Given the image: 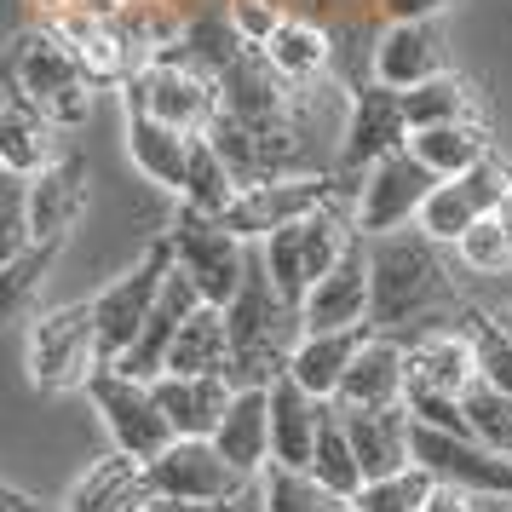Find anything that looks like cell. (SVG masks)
<instances>
[{"label":"cell","instance_id":"obj_38","mask_svg":"<svg viewBox=\"0 0 512 512\" xmlns=\"http://www.w3.org/2000/svg\"><path fill=\"white\" fill-rule=\"evenodd\" d=\"M35 248V225H29V179L0 167V271L12 259H24Z\"/></svg>","mask_w":512,"mask_h":512},{"label":"cell","instance_id":"obj_28","mask_svg":"<svg viewBox=\"0 0 512 512\" xmlns=\"http://www.w3.org/2000/svg\"><path fill=\"white\" fill-rule=\"evenodd\" d=\"M196 139H202V133H179V127H167V121H156V116L127 110V156H133V167H139L150 185L173 190V196H185Z\"/></svg>","mask_w":512,"mask_h":512},{"label":"cell","instance_id":"obj_25","mask_svg":"<svg viewBox=\"0 0 512 512\" xmlns=\"http://www.w3.org/2000/svg\"><path fill=\"white\" fill-rule=\"evenodd\" d=\"M150 386L162 397V415L173 420V438H213L236 397L231 374H156Z\"/></svg>","mask_w":512,"mask_h":512},{"label":"cell","instance_id":"obj_29","mask_svg":"<svg viewBox=\"0 0 512 512\" xmlns=\"http://www.w3.org/2000/svg\"><path fill=\"white\" fill-rule=\"evenodd\" d=\"M374 328H334V334H300V346H294V357H288V374L300 380L311 397H340V386H346V369L351 357L363 351V340H369Z\"/></svg>","mask_w":512,"mask_h":512},{"label":"cell","instance_id":"obj_21","mask_svg":"<svg viewBox=\"0 0 512 512\" xmlns=\"http://www.w3.org/2000/svg\"><path fill=\"white\" fill-rule=\"evenodd\" d=\"M328 409L334 403L328 397H311L294 374L271 380V466H305L311 472V455H317Z\"/></svg>","mask_w":512,"mask_h":512},{"label":"cell","instance_id":"obj_43","mask_svg":"<svg viewBox=\"0 0 512 512\" xmlns=\"http://www.w3.org/2000/svg\"><path fill=\"white\" fill-rule=\"evenodd\" d=\"M455 0H374L380 24H438V12H449Z\"/></svg>","mask_w":512,"mask_h":512},{"label":"cell","instance_id":"obj_23","mask_svg":"<svg viewBox=\"0 0 512 512\" xmlns=\"http://www.w3.org/2000/svg\"><path fill=\"white\" fill-rule=\"evenodd\" d=\"M64 150H70V144H64V127H58L35 98L12 93L0 104V167L35 179V173H47Z\"/></svg>","mask_w":512,"mask_h":512},{"label":"cell","instance_id":"obj_24","mask_svg":"<svg viewBox=\"0 0 512 512\" xmlns=\"http://www.w3.org/2000/svg\"><path fill=\"white\" fill-rule=\"evenodd\" d=\"M403 380H409V340L403 334H369L363 351L351 357L346 386H340V409H386L403 403Z\"/></svg>","mask_w":512,"mask_h":512},{"label":"cell","instance_id":"obj_10","mask_svg":"<svg viewBox=\"0 0 512 512\" xmlns=\"http://www.w3.org/2000/svg\"><path fill=\"white\" fill-rule=\"evenodd\" d=\"M438 185H443V179L420 162L409 144L392 150L386 162H374L369 173L357 179V196H351L357 231H363V236H392V231L420 225V208L432 202V190H438Z\"/></svg>","mask_w":512,"mask_h":512},{"label":"cell","instance_id":"obj_5","mask_svg":"<svg viewBox=\"0 0 512 512\" xmlns=\"http://www.w3.org/2000/svg\"><path fill=\"white\" fill-rule=\"evenodd\" d=\"M12 75H18V93L35 98L64 133L81 127L93 116V75L87 64L70 52V41L58 35L52 24H29L18 41H12Z\"/></svg>","mask_w":512,"mask_h":512},{"label":"cell","instance_id":"obj_17","mask_svg":"<svg viewBox=\"0 0 512 512\" xmlns=\"http://www.w3.org/2000/svg\"><path fill=\"white\" fill-rule=\"evenodd\" d=\"M162 501L150 484V461L110 449L104 461H93L64 495V512H150Z\"/></svg>","mask_w":512,"mask_h":512},{"label":"cell","instance_id":"obj_18","mask_svg":"<svg viewBox=\"0 0 512 512\" xmlns=\"http://www.w3.org/2000/svg\"><path fill=\"white\" fill-rule=\"evenodd\" d=\"M443 35L438 24H380L369 41V81H386L397 93H409L420 81L443 75Z\"/></svg>","mask_w":512,"mask_h":512},{"label":"cell","instance_id":"obj_41","mask_svg":"<svg viewBox=\"0 0 512 512\" xmlns=\"http://www.w3.org/2000/svg\"><path fill=\"white\" fill-rule=\"evenodd\" d=\"M426 489H432V472L426 466H403L392 478H369L351 507L357 512H420L426 507Z\"/></svg>","mask_w":512,"mask_h":512},{"label":"cell","instance_id":"obj_34","mask_svg":"<svg viewBox=\"0 0 512 512\" xmlns=\"http://www.w3.org/2000/svg\"><path fill=\"white\" fill-rule=\"evenodd\" d=\"M58 248H64V242H35L24 259H12V265L0 271V328L35 317V294H41V282H47Z\"/></svg>","mask_w":512,"mask_h":512},{"label":"cell","instance_id":"obj_26","mask_svg":"<svg viewBox=\"0 0 512 512\" xmlns=\"http://www.w3.org/2000/svg\"><path fill=\"white\" fill-rule=\"evenodd\" d=\"M213 443L242 478H265V466H271V386H236Z\"/></svg>","mask_w":512,"mask_h":512},{"label":"cell","instance_id":"obj_2","mask_svg":"<svg viewBox=\"0 0 512 512\" xmlns=\"http://www.w3.org/2000/svg\"><path fill=\"white\" fill-rule=\"evenodd\" d=\"M225 323H231V380L236 386H271L288 374V357L300 346V305H288L277 294V282L265 271V254L254 242L248 259V277L236 288V300L225 305Z\"/></svg>","mask_w":512,"mask_h":512},{"label":"cell","instance_id":"obj_4","mask_svg":"<svg viewBox=\"0 0 512 512\" xmlns=\"http://www.w3.org/2000/svg\"><path fill=\"white\" fill-rule=\"evenodd\" d=\"M24 369L35 392H87V380L104 369L93 300L35 311L24 323Z\"/></svg>","mask_w":512,"mask_h":512},{"label":"cell","instance_id":"obj_7","mask_svg":"<svg viewBox=\"0 0 512 512\" xmlns=\"http://www.w3.org/2000/svg\"><path fill=\"white\" fill-rule=\"evenodd\" d=\"M167 242H173V265L185 271L208 305H231L242 277H248V259H254V242H242L236 231H225L219 213H196L179 202V219L167 225Z\"/></svg>","mask_w":512,"mask_h":512},{"label":"cell","instance_id":"obj_20","mask_svg":"<svg viewBox=\"0 0 512 512\" xmlns=\"http://www.w3.org/2000/svg\"><path fill=\"white\" fill-rule=\"evenodd\" d=\"M340 420H346L351 449L363 461V478H392L403 466H415V415L403 403H386V409H340Z\"/></svg>","mask_w":512,"mask_h":512},{"label":"cell","instance_id":"obj_50","mask_svg":"<svg viewBox=\"0 0 512 512\" xmlns=\"http://www.w3.org/2000/svg\"><path fill=\"white\" fill-rule=\"evenodd\" d=\"M495 323H501V328L512 334V305H507V311H495Z\"/></svg>","mask_w":512,"mask_h":512},{"label":"cell","instance_id":"obj_11","mask_svg":"<svg viewBox=\"0 0 512 512\" xmlns=\"http://www.w3.org/2000/svg\"><path fill=\"white\" fill-rule=\"evenodd\" d=\"M87 397H93L98 420H104V432L116 443L121 455H139V461H156L167 443H173V420L162 415V397L150 380L139 374H121V369H104L87 380Z\"/></svg>","mask_w":512,"mask_h":512},{"label":"cell","instance_id":"obj_6","mask_svg":"<svg viewBox=\"0 0 512 512\" xmlns=\"http://www.w3.org/2000/svg\"><path fill=\"white\" fill-rule=\"evenodd\" d=\"M121 104L179 127V133H213V121H219V75L167 47L162 58L139 64L121 81Z\"/></svg>","mask_w":512,"mask_h":512},{"label":"cell","instance_id":"obj_37","mask_svg":"<svg viewBox=\"0 0 512 512\" xmlns=\"http://www.w3.org/2000/svg\"><path fill=\"white\" fill-rule=\"evenodd\" d=\"M466 409V432L478 443H489V449H501V455H512V392H501V386H489V380H472L461 397Z\"/></svg>","mask_w":512,"mask_h":512},{"label":"cell","instance_id":"obj_13","mask_svg":"<svg viewBox=\"0 0 512 512\" xmlns=\"http://www.w3.org/2000/svg\"><path fill=\"white\" fill-rule=\"evenodd\" d=\"M415 466H426L443 484H461L489 501H512V455L478 443L472 432H443L415 420Z\"/></svg>","mask_w":512,"mask_h":512},{"label":"cell","instance_id":"obj_46","mask_svg":"<svg viewBox=\"0 0 512 512\" xmlns=\"http://www.w3.org/2000/svg\"><path fill=\"white\" fill-rule=\"evenodd\" d=\"M75 6H87V0H29V12H35V24H52V18H64Z\"/></svg>","mask_w":512,"mask_h":512},{"label":"cell","instance_id":"obj_48","mask_svg":"<svg viewBox=\"0 0 512 512\" xmlns=\"http://www.w3.org/2000/svg\"><path fill=\"white\" fill-rule=\"evenodd\" d=\"M104 6H116V12H133V6H150V0H104Z\"/></svg>","mask_w":512,"mask_h":512},{"label":"cell","instance_id":"obj_36","mask_svg":"<svg viewBox=\"0 0 512 512\" xmlns=\"http://www.w3.org/2000/svg\"><path fill=\"white\" fill-rule=\"evenodd\" d=\"M265 512H346L351 501H340L334 489H323L305 466H265Z\"/></svg>","mask_w":512,"mask_h":512},{"label":"cell","instance_id":"obj_16","mask_svg":"<svg viewBox=\"0 0 512 512\" xmlns=\"http://www.w3.org/2000/svg\"><path fill=\"white\" fill-rule=\"evenodd\" d=\"M374 282H369V236H357L328 277L311 282L300 305L305 334H334V328H369Z\"/></svg>","mask_w":512,"mask_h":512},{"label":"cell","instance_id":"obj_47","mask_svg":"<svg viewBox=\"0 0 512 512\" xmlns=\"http://www.w3.org/2000/svg\"><path fill=\"white\" fill-rule=\"evenodd\" d=\"M18 93V75H12V47H0V104Z\"/></svg>","mask_w":512,"mask_h":512},{"label":"cell","instance_id":"obj_45","mask_svg":"<svg viewBox=\"0 0 512 512\" xmlns=\"http://www.w3.org/2000/svg\"><path fill=\"white\" fill-rule=\"evenodd\" d=\"M0 512H64V507H41L35 495H24V489L0 484Z\"/></svg>","mask_w":512,"mask_h":512},{"label":"cell","instance_id":"obj_19","mask_svg":"<svg viewBox=\"0 0 512 512\" xmlns=\"http://www.w3.org/2000/svg\"><path fill=\"white\" fill-rule=\"evenodd\" d=\"M202 288L173 265L162 282V300H156V311H150V323H144V334L133 340V351L121 357V363H110V369L121 374H139V380H156V374H167V351H173V340H179V328L202 311Z\"/></svg>","mask_w":512,"mask_h":512},{"label":"cell","instance_id":"obj_30","mask_svg":"<svg viewBox=\"0 0 512 512\" xmlns=\"http://www.w3.org/2000/svg\"><path fill=\"white\" fill-rule=\"evenodd\" d=\"M167 374H231V323L225 305H202L167 351Z\"/></svg>","mask_w":512,"mask_h":512},{"label":"cell","instance_id":"obj_42","mask_svg":"<svg viewBox=\"0 0 512 512\" xmlns=\"http://www.w3.org/2000/svg\"><path fill=\"white\" fill-rule=\"evenodd\" d=\"M225 12H231V29L242 35V47H265L271 29L288 18L282 0H225Z\"/></svg>","mask_w":512,"mask_h":512},{"label":"cell","instance_id":"obj_51","mask_svg":"<svg viewBox=\"0 0 512 512\" xmlns=\"http://www.w3.org/2000/svg\"><path fill=\"white\" fill-rule=\"evenodd\" d=\"M346 512H357V507H346Z\"/></svg>","mask_w":512,"mask_h":512},{"label":"cell","instance_id":"obj_8","mask_svg":"<svg viewBox=\"0 0 512 512\" xmlns=\"http://www.w3.org/2000/svg\"><path fill=\"white\" fill-rule=\"evenodd\" d=\"M334 196H357V179L346 173H300V179H271V185H242L231 196V208L219 213L225 231L242 242H265L282 225H300L305 213H317Z\"/></svg>","mask_w":512,"mask_h":512},{"label":"cell","instance_id":"obj_27","mask_svg":"<svg viewBox=\"0 0 512 512\" xmlns=\"http://www.w3.org/2000/svg\"><path fill=\"white\" fill-rule=\"evenodd\" d=\"M259 52H265V64H271L282 81H300V87L328 81V75L340 70V47H334V35H328L317 18H305V12H288Z\"/></svg>","mask_w":512,"mask_h":512},{"label":"cell","instance_id":"obj_22","mask_svg":"<svg viewBox=\"0 0 512 512\" xmlns=\"http://www.w3.org/2000/svg\"><path fill=\"white\" fill-rule=\"evenodd\" d=\"M81 208H87V156L70 144L47 173L29 179V225H35V242H70Z\"/></svg>","mask_w":512,"mask_h":512},{"label":"cell","instance_id":"obj_35","mask_svg":"<svg viewBox=\"0 0 512 512\" xmlns=\"http://www.w3.org/2000/svg\"><path fill=\"white\" fill-rule=\"evenodd\" d=\"M236 173H231V162L219 156V144L202 133L196 139V150H190V179H185V208H196V213H225L231 208V196H236Z\"/></svg>","mask_w":512,"mask_h":512},{"label":"cell","instance_id":"obj_40","mask_svg":"<svg viewBox=\"0 0 512 512\" xmlns=\"http://www.w3.org/2000/svg\"><path fill=\"white\" fill-rule=\"evenodd\" d=\"M461 328L472 334V357H478V380H489V386H501V392H512V334L495 317H484V311H466Z\"/></svg>","mask_w":512,"mask_h":512},{"label":"cell","instance_id":"obj_44","mask_svg":"<svg viewBox=\"0 0 512 512\" xmlns=\"http://www.w3.org/2000/svg\"><path fill=\"white\" fill-rule=\"evenodd\" d=\"M420 512H478V495L461 484H443V478H432V489H426V507Z\"/></svg>","mask_w":512,"mask_h":512},{"label":"cell","instance_id":"obj_15","mask_svg":"<svg viewBox=\"0 0 512 512\" xmlns=\"http://www.w3.org/2000/svg\"><path fill=\"white\" fill-rule=\"evenodd\" d=\"M150 484L162 501H225L236 495L242 484H254V478H242L225 455H219V443L213 438H173L150 461Z\"/></svg>","mask_w":512,"mask_h":512},{"label":"cell","instance_id":"obj_39","mask_svg":"<svg viewBox=\"0 0 512 512\" xmlns=\"http://www.w3.org/2000/svg\"><path fill=\"white\" fill-rule=\"evenodd\" d=\"M455 259H461L472 277H507L512 271V236H507V225H501V213L478 219V225L455 242Z\"/></svg>","mask_w":512,"mask_h":512},{"label":"cell","instance_id":"obj_49","mask_svg":"<svg viewBox=\"0 0 512 512\" xmlns=\"http://www.w3.org/2000/svg\"><path fill=\"white\" fill-rule=\"evenodd\" d=\"M501 225H507V236H512V196L501 202Z\"/></svg>","mask_w":512,"mask_h":512},{"label":"cell","instance_id":"obj_33","mask_svg":"<svg viewBox=\"0 0 512 512\" xmlns=\"http://www.w3.org/2000/svg\"><path fill=\"white\" fill-rule=\"evenodd\" d=\"M311 478L323 489H334L340 501H357L363 484H369L357 449H351V432H346V420H340V409H328V420H323V438H317V455H311Z\"/></svg>","mask_w":512,"mask_h":512},{"label":"cell","instance_id":"obj_14","mask_svg":"<svg viewBox=\"0 0 512 512\" xmlns=\"http://www.w3.org/2000/svg\"><path fill=\"white\" fill-rule=\"evenodd\" d=\"M507 196H512V167L501 162V156H489V162H478L472 173H455V179H443V185L432 190V202L420 208V231L432 236V242H443V248H455L478 219L501 213Z\"/></svg>","mask_w":512,"mask_h":512},{"label":"cell","instance_id":"obj_12","mask_svg":"<svg viewBox=\"0 0 512 512\" xmlns=\"http://www.w3.org/2000/svg\"><path fill=\"white\" fill-rule=\"evenodd\" d=\"M409 144V116L403 93L386 81H357L346 87V127H340V173L363 179L374 162H386L392 150Z\"/></svg>","mask_w":512,"mask_h":512},{"label":"cell","instance_id":"obj_32","mask_svg":"<svg viewBox=\"0 0 512 512\" xmlns=\"http://www.w3.org/2000/svg\"><path fill=\"white\" fill-rule=\"evenodd\" d=\"M403 116H409V133H420V127H449V121H484L472 87H466L455 70H443V75H432V81L409 87V93H403Z\"/></svg>","mask_w":512,"mask_h":512},{"label":"cell","instance_id":"obj_3","mask_svg":"<svg viewBox=\"0 0 512 512\" xmlns=\"http://www.w3.org/2000/svg\"><path fill=\"white\" fill-rule=\"evenodd\" d=\"M478 380V357H472V334L455 328H420L409 334V380H403V409L420 426H443V432H466L461 397Z\"/></svg>","mask_w":512,"mask_h":512},{"label":"cell","instance_id":"obj_9","mask_svg":"<svg viewBox=\"0 0 512 512\" xmlns=\"http://www.w3.org/2000/svg\"><path fill=\"white\" fill-rule=\"evenodd\" d=\"M167 271H173V242H167V231H162L150 248H144V259L133 265V271H121L116 282H104V288L93 294L104 363H121V357L133 351V340L144 334L150 311H156V300H162Z\"/></svg>","mask_w":512,"mask_h":512},{"label":"cell","instance_id":"obj_1","mask_svg":"<svg viewBox=\"0 0 512 512\" xmlns=\"http://www.w3.org/2000/svg\"><path fill=\"white\" fill-rule=\"evenodd\" d=\"M369 282H374V305H369L374 334H403V328L438 323V311L455 305L443 242H432L420 225L369 236Z\"/></svg>","mask_w":512,"mask_h":512},{"label":"cell","instance_id":"obj_31","mask_svg":"<svg viewBox=\"0 0 512 512\" xmlns=\"http://www.w3.org/2000/svg\"><path fill=\"white\" fill-rule=\"evenodd\" d=\"M409 150L432 167L438 179H455V173H472L478 162H489V127L484 121H449V127H420L409 133Z\"/></svg>","mask_w":512,"mask_h":512}]
</instances>
